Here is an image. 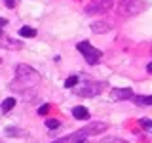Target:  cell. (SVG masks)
<instances>
[{
  "mask_svg": "<svg viewBox=\"0 0 152 143\" xmlns=\"http://www.w3.org/2000/svg\"><path fill=\"white\" fill-rule=\"evenodd\" d=\"M21 130H17V128H13V126H8L6 128V136H21Z\"/></svg>",
  "mask_w": 152,
  "mask_h": 143,
  "instance_id": "16",
  "label": "cell"
},
{
  "mask_svg": "<svg viewBox=\"0 0 152 143\" xmlns=\"http://www.w3.org/2000/svg\"><path fill=\"white\" fill-rule=\"evenodd\" d=\"M107 122H101V120H95L91 124H88V126L80 128V130H76L72 133H69V136L65 137H59V139H55L53 143H72V141H80V139H88L89 136H97V133H103L107 130Z\"/></svg>",
  "mask_w": 152,
  "mask_h": 143,
  "instance_id": "2",
  "label": "cell"
},
{
  "mask_svg": "<svg viewBox=\"0 0 152 143\" xmlns=\"http://www.w3.org/2000/svg\"><path fill=\"white\" fill-rule=\"evenodd\" d=\"M50 109H51V105H50V103H46V105H42V107H40V109H38V114H42V116H44V114H46L48 111H50Z\"/></svg>",
  "mask_w": 152,
  "mask_h": 143,
  "instance_id": "18",
  "label": "cell"
},
{
  "mask_svg": "<svg viewBox=\"0 0 152 143\" xmlns=\"http://www.w3.org/2000/svg\"><path fill=\"white\" fill-rule=\"evenodd\" d=\"M76 48H78V52L84 55V59H86V63H88V65H97L99 61H101V55H103V54H101V52H99L95 46L89 44L88 40L78 42V46H76Z\"/></svg>",
  "mask_w": 152,
  "mask_h": 143,
  "instance_id": "4",
  "label": "cell"
},
{
  "mask_svg": "<svg viewBox=\"0 0 152 143\" xmlns=\"http://www.w3.org/2000/svg\"><path fill=\"white\" fill-rule=\"evenodd\" d=\"M40 82V73L36 69L28 65H17L15 67V76H13V82L10 84V88L15 90V92H25L31 86H36Z\"/></svg>",
  "mask_w": 152,
  "mask_h": 143,
  "instance_id": "1",
  "label": "cell"
},
{
  "mask_svg": "<svg viewBox=\"0 0 152 143\" xmlns=\"http://www.w3.org/2000/svg\"><path fill=\"white\" fill-rule=\"evenodd\" d=\"M131 101L137 105H152V95H135Z\"/></svg>",
  "mask_w": 152,
  "mask_h": 143,
  "instance_id": "12",
  "label": "cell"
},
{
  "mask_svg": "<svg viewBox=\"0 0 152 143\" xmlns=\"http://www.w3.org/2000/svg\"><path fill=\"white\" fill-rule=\"evenodd\" d=\"M101 143H127V141L120 139V137H107V139H103Z\"/></svg>",
  "mask_w": 152,
  "mask_h": 143,
  "instance_id": "17",
  "label": "cell"
},
{
  "mask_svg": "<svg viewBox=\"0 0 152 143\" xmlns=\"http://www.w3.org/2000/svg\"><path fill=\"white\" fill-rule=\"evenodd\" d=\"M114 6V0H91L88 6L84 8V12L88 15H101V13L110 12Z\"/></svg>",
  "mask_w": 152,
  "mask_h": 143,
  "instance_id": "6",
  "label": "cell"
},
{
  "mask_svg": "<svg viewBox=\"0 0 152 143\" xmlns=\"http://www.w3.org/2000/svg\"><path fill=\"white\" fill-rule=\"evenodd\" d=\"M76 143H89L88 139H80V141H76Z\"/></svg>",
  "mask_w": 152,
  "mask_h": 143,
  "instance_id": "22",
  "label": "cell"
},
{
  "mask_svg": "<svg viewBox=\"0 0 152 143\" xmlns=\"http://www.w3.org/2000/svg\"><path fill=\"white\" fill-rule=\"evenodd\" d=\"M135 94H133L131 88H112L110 90V99L112 101H127V99H133Z\"/></svg>",
  "mask_w": 152,
  "mask_h": 143,
  "instance_id": "7",
  "label": "cell"
},
{
  "mask_svg": "<svg viewBox=\"0 0 152 143\" xmlns=\"http://www.w3.org/2000/svg\"><path fill=\"white\" fill-rule=\"evenodd\" d=\"M112 29V23H107V21H93L91 23V32L95 35H101V32H107Z\"/></svg>",
  "mask_w": 152,
  "mask_h": 143,
  "instance_id": "8",
  "label": "cell"
},
{
  "mask_svg": "<svg viewBox=\"0 0 152 143\" xmlns=\"http://www.w3.org/2000/svg\"><path fill=\"white\" fill-rule=\"evenodd\" d=\"M19 36H23V38H34V36H36V29L25 25V27L19 29Z\"/></svg>",
  "mask_w": 152,
  "mask_h": 143,
  "instance_id": "10",
  "label": "cell"
},
{
  "mask_svg": "<svg viewBox=\"0 0 152 143\" xmlns=\"http://www.w3.org/2000/svg\"><path fill=\"white\" fill-rule=\"evenodd\" d=\"M13 107H15V97H6V99L2 101V107H0V109H2V114L10 113Z\"/></svg>",
  "mask_w": 152,
  "mask_h": 143,
  "instance_id": "11",
  "label": "cell"
},
{
  "mask_svg": "<svg viewBox=\"0 0 152 143\" xmlns=\"http://www.w3.org/2000/svg\"><path fill=\"white\" fill-rule=\"evenodd\" d=\"M146 71H148V73L152 74V61H150V63H148V65H146Z\"/></svg>",
  "mask_w": 152,
  "mask_h": 143,
  "instance_id": "21",
  "label": "cell"
},
{
  "mask_svg": "<svg viewBox=\"0 0 152 143\" xmlns=\"http://www.w3.org/2000/svg\"><path fill=\"white\" fill-rule=\"evenodd\" d=\"M46 128H50V130H57V128H61V122L57 120V118H50V120H46Z\"/></svg>",
  "mask_w": 152,
  "mask_h": 143,
  "instance_id": "14",
  "label": "cell"
},
{
  "mask_svg": "<svg viewBox=\"0 0 152 143\" xmlns=\"http://www.w3.org/2000/svg\"><path fill=\"white\" fill-rule=\"evenodd\" d=\"M104 88H107V84L104 82H84L82 86H78L76 88V95H80V97H95V95H99V94H103L104 92Z\"/></svg>",
  "mask_w": 152,
  "mask_h": 143,
  "instance_id": "5",
  "label": "cell"
},
{
  "mask_svg": "<svg viewBox=\"0 0 152 143\" xmlns=\"http://www.w3.org/2000/svg\"><path fill=\"white\" fill-rule=\"evenodd\" d=\"M146 8H148V0H122L118 4V13L126 15V17H131V15H137V13L145 12Z\"/></svg>",
  "mask_w": 152,
  "mask_h": 143,
  "instance_id": "3",
  "label": "cell"
},
{
  "mask_svg": "<svg viewBox=\"0 0 152 143\" xmlns=\"http://www.w3.org/2000/svg\"><path fill=\"white\" fill-rule=\"evenodd\" d=\"M80 80H78V76H69V78L65 80V88H74L76 84H78Z\"/></svg>",
  "mask_w": 152,
  "mask_h": 143,
  "instance_id": "15",
  "label": "cell"
},
{
  "mask_svg": "<svg viewBox=\"0 0 152 143\" xmlns=\"http://www.w3.org/2000/svg\"><path fill=\"white\" fill-rule=\"evenodd\" d=\"M0 36H2V29H0Z\"/></svg>",
  "mask_w": 152,
  "mask_h": 143,
  "instance_id": "23",
  "label": "cell"
},
{
  "mask_svg": "<svg viewBox=\"0 0 152 143\" xmlns=\"http://www.w3.org/2000/svg\"><path fill=\"white\" fill-rule=\"evenodd\" d=\"M8 25V19H4V17H0V29L2 27H6Z\"/></svg>",
  "mask_w": 152,
  "mask_h": 143,
  "instance_id": "20",
  "label": "cell"
},
{
  "mask_svg": "<svg viewBox=\"0 0 152 143\" xmlns=\"http://www.w3.org/2000/svg\"><path fill=\"white\" fill-rule=\"evenodd\" d=\"M139 124H141V128H142L145 132L152 133V120H150V118H141V120H139Z\"/></svg>",
  "mask_w": 152,
  "mask_h": 143,
  "instance_id": "13",
  "label": "cell"
},
{
  "mask_svg": "<svg viewBox=\"0 0 152 143\" xmlns=\"http://www.w3.org/2000/svg\"><path fill=\"white\" fill-rule=\"evenodd\" d=\"M4 4H6V8H13L15 6V0H4Z\"/></svg>",
  "mask_w": 152,
  "mask_h": 143,
  "instance_id": "19",
  "label": "cell"
},
{
  "mask_svg": "<svg viewBox=\"0 0 152 143\" xmlns=\"http://www.w3.org/2000/svg\"><path fill=\"white\" fill-rule=\"evenodd\" d=\"M72 116L76 120H86V118H89V113H88V109H86L84 105H76L72 109Z\"/></svg>",
  "mask_w": 152,
  "mask_h": 143,
  "instance_id": "9",
  "label": "cell"
},
{
  "mask_svg": "<svg viewBox=\"0 0 152 143\" xmlns=\"http://www.w3.org/2000/svg\"><path fill=\"white\" fill-rule=\"evenodd\" d=\"M0 111H2V109H0Z\"/></svg>",
  "mask_w": 152,
  "mask_h": 143,
  "instance_id": "24",
  "label": "cell"
}]
</instances>
